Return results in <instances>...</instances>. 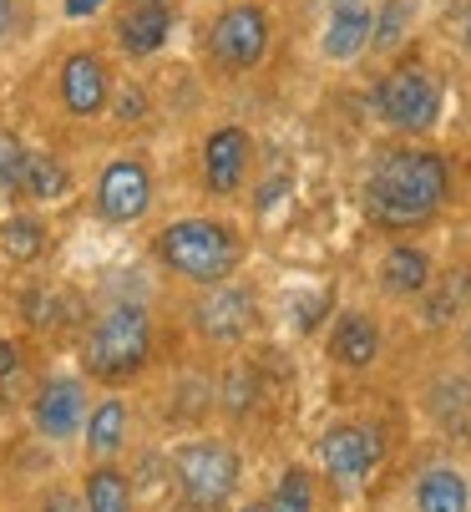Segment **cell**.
Segmentation results:
<instances>
[{
    "label": "cell",
    "instance_id": "cell-1",
    "mask_svg": "<svg viewBox=\"0 0 471 512\" xmlns=\"http://www.w3.org/2000/svg\"><path fill=\"white\" fill-rule=\"evenodd\" d=\"M451 193V168L431 148H396L385 153L365 178V213L380 229H421L441 213Z\"/></svg>",
    "mask_w": 471,
    "mask_h": 512
},
{
    "label": "cell",
    "instance_id": "cell-2",
    "mask_svg": "<svg viewBox=\"0 0 471 512\" xmlns=\"http://www.w3.org/2000/svg\"><path fill=\"white\" fill-rule=\"evenodd\" d=\"M152 254L173 279L193 284V289H208V284H223L239 274L244 264V239L233 224L223 218H203V213H188V218H173L163 224V234L152 239Z\"/></svg>",
    "mask_w": 471,
    "mask_h": 512
},
{
    "label": "cell",
    "instance_id": "cell-3",
    "mask_svg": "<svg viewBox=\"0 0 471 512\" xmlns=\"http://www.w3.org/2000/svg\"><path fill=\"white\" fill-rule=\"evenodd\" d=\"M152 335L157 330H152V315H147L142 300L107 305L82 335V371L92 381H107V386L132 381L152 360Z\"/></svg>",
    "mask_w": 471,
    "mask_h": 512
},
{
    "label": "cell",
    "instance_id": "cell-4",
    "mask_svg": "<svg viewBox=\"0 0 471 512\" xmlns=\"http://www.w3.org/2000/svg\"><path fill=\"white\" fill-rule=\"evenodd\" d=\"M173 482L188 512H228L244 482V457L239 447L213 442V436H193L173 452Z\"/></svg>",
    "mask_w": 471,
    "mask_h": 512
},
{
    "label": "cell",
    "instance_id": "cell-5",
    "mask_svg": "<svg viewBox=\"0 0 471 512\" xmlns=\"http://www.w3.org/2000/svg\"><path fill=\"white\" fill-rule=\"evenodd\" d=\"M441 102H446V92L426 66H396V71H385L380 87H375L380 122L396 127V132H411V137H421L441 122Z\"/></svg>",
    "mask_w": 471,
    "mask_h": 512
},
{
    "label": "cell",
    "instance_id": "cell-6",
    "mask_svg": "<svg viewBox=\"0 0 471 512\" xmlns=\"http://www.w3.org/2000/svg\"><path fill=\"white\" fill-rule=\"evenodd\" d=\"M385 457V442H380V431L370 421H335L325 436H320V472L330 477L335 492H360L375 467Z\"/></svg>",
    "mask_w": 471,
    "mask_h": 512
},
{
    "label": "cell",
    "instance_id": "cell-7",
    "mask_svg": "<svg viewBox=\"0 0 471 512\" xmlns=\"http://www.w3.org/2000/svg\"><path fill=\"white\" fill-rule=\"evenodd\" d=\"M269 41H274L269 11L254 6V0H233L208 26V51L223 71H254L269 56Z\"/></svg>",
    "mask_w": 471,
    "mask_h": 512
},
{
    "label": "cell",
    "instance_id": "cell-8",
    "mask_svg": "<svg viewBox=\"0 0 471 512\" xmlns=\"http://www.w3.org/2000/svg\"><path fill=\"white\" fill-rule=\"evenodd\" d=\"M87 411H92L87 376H76V371H51V376L36 386V401H31V426H36L41 442L66 447V442H76V436H82Z\"/></svg>",
    "mask_w": 471,
    "mask_h": 512
},
{
    "label": "cell",
    "instance_id": "cell-9",
    "mask_svg": "<svg viewBox=\"0 0 471 512\" xmlns=\"http://www.w3.org/2000/svg\"><path fill=\"white\" fill-rule=\"evenodd\" d=\"M193 330L208 340V345H239L249 340L254 320H259V295L239 279H223V284H208L203 295L193 300L188 310Z\"/></svg>",
    "mask_w": 471,
    "mask_h": 512
},
{
    "label": "cell",
    "instance_id": "cell-10",
    "mask_svg": "<svg viewBox=\"0 0 471 512\" xmlns=\"http://www.w3.org/2000/svg\"><path fill=\"white\" fill-rule=\"evenodd\" d=\"M152 193H157V183H152V168L142 158H112V163H102V173L92 183L97 218H102V224H117V229L147 218Z\"/></svg>",
    "mask_w": 471,
    "mask_h": 512
},
{
    "label": "cell",
    "instance_id": "cell-11",
    "mask_svg": "<svg viewBox=\"0 0 471 512\" xmlns=\"http://www.w3.org/2000/svg\"><path fill=\"white\" fill-rule=\"evenodd\" d=\"M56 97L71 122H97L112 102V71L97 51H71L56 71Z\"/></svg>",
    "mask_w": 471,
    "mask_h": 512
},
{
    "label": "cell",
    "instance_id": "cell-12",
    "mask_svg": "<svg viewBox=\"0 0 471 512\" xmlns=\"http://www.w3.org/2000/svg\"><path fill=\"white\" fill-rule=\"evenodd\" d=\"M254 168V137L239 122H223L203 137V188L213 198H239Z\"/></svg>",
    "mask_w": 471,
    "mask_h": 512
},
{
    "label": "cell",
    "instance_id": "cell-13",
    "mask_svg": "<svg viewBox=\"0 0 471 512\" xmlns=\"http://www.w3.org/2000/svg\"><path fill=\"white\" fill-rule=\"evenodd\" d=\"M370 31H375L370 0H330L325 26H320L325 61H360L370 51Z\"/></svg>",
    "mask_w": 471,
    "mask_h": 512
},
{
    "label": "cell",
    "instance_id": "cell-14",
    "mask_svg": "<svg viewBox=\"0 0 471 512\" xmlns=\"http://www.w3.org/2000/svg\"><path fill=\"white\" fill-rule=\"evenodd\" d=\"M385 350V335L375 325V315L365 310H340L335 315V330H330V360L345 365V371H370Z\"/></svg>",
    "mask_w": 471,
    "mask_h": 512
},
{
    "label": "cell",
    "instance_id": "cell-15",
    "mask_svg": "<svg viewBox=\"0 0 471 512\" xmlns=\"http://www.w3.org/2000/svg\"><path fill=\"white\" fill-rule=\"evenodd\" d=\"M411 512H471V477L456 462H431L411 482Z\"/></svg>",
    "mask_w": 471,
    "mask_h": 512
},
{
    "label": "cell",
    "instance_id": "cell-16",
    "mask_svg": "<svg viewBox=\"0 0 471 512\" xmlns=\"http://www.w3.org/2000/svg\"><path fill=\"white\" fill-rule=\"evenodd\" d=\"M173 36V6L168 0H157V6H127L117 16V46L132 56V61H147L168 46Z\"/></svg>",
    "mask_w": 471,
    "mask_h": 512
},
{
    "label": "cell",
    "instance_id": "cell-17",
    "mask_svg": "<svg viewBox=\"0 0 471 512\" xmlns=\"http://www.w3.org/2000/svg\"><path fill=\"white\" fill-rule=\"evenodd\" d=\"M127 431H132V406H127V396H102V401H92L87 426H82V442H87L92 462H117V457L127 452Z\"/></svg>",
    "mask_w": 471,
    "mask_h": 512
},
{
    "label": "cell",
    "instance_id": "cell-18",
    "mask_svg": "<svg viewBox=\"0 0 471 512\" xmlns=\"http://www.w3.org/2000/svg\"><path fill=\"white\" fill-rule=\"evenodd\" d=\"M436 279V264L426 249L416 244H390L385 259H380V289L390 300H421Z\"/></svg>",
    "mask_w": 471,
    "mask_h": 512
},
{
    "label": "cell",
    "instance_id": "cell-19",
    "mask_svg": "<svg viewBox=\"0 0 471 512\" xmlns=\"http://www.w3.org/2000/svg\"><path fill=\"white\" fill-rule=\"evenodd\" d=\"M66 193H71V173H66V163L51 158V153H41V148H26L16 198H26V203L36 208V203H61Z\"/></svg>",
    "mask_w": 471,
    "mask_h": 512
},
{
    "label": "cell",
    "instance_id": "cell-20",
    "mask_svg": "<svg viewBox=\"0 0 471 512\" xmlns=\"http://www.w3.org/2000/svg\"><path fill=\"white\" fill-rule=\"evenodd\" d=\"M82 502L87 512H137V492L132 477L117 462H92L82 477Z\"/></svg>",
    "mask_w": 471,
    "mask_h": 512
},
{
    "label": "cell",
    "instance_id": "cell-21",
    "mask_svg": "<svg viewBox=\"0 0 471 512\" xmlns=\"http://www.w3.org/2000/svg\"><path fill=\"white\" fill-rule=\"evenodd\" d=\"M51 244V229H46V218L41 213H11V218H0V249H6L11 264H36Z\"/></svg>",
    "mask_w": 471,
    "mask_h": 512
},
{
    "label": "cell",
    "instance_id": "cell-22",
    "mask_svg": "<svg viewBox=\"0 0 471 512\" xmlns=\"http://www.w3.org/2000/svg\"><path fill=\"white\" fill-rule=\"evenodd\" d=\"M431 416L446 426V431H471V386L461 376H441L426 396Z\"/></svg>",
    "mask_w": 471,
    "mask_h": 512
},
{
    "label": "cell",
    "instance_id": "cell-23",
    "mask_svg": "<svg viewBox=\"0 0 471 512\" xmlns=\"http://www.w3.org/2000/svg\"><path fill=\"white\" fill-rule=\"evenodd\" d=\"M314 477H309V467H284L279 477H274V487H269V497H264V512H314Z\"/></svg>",
    "mask_w": 471,
    "mask_h": 512
},
{
    "label": "cell",
    "instance_id": "cell-24",
    "mask_svg": "<svg viewBox=\"0 0 471 512\" xmlns=\"http://www.w3.org/2000/svg\"><path fill=\"white\" fill-rule=\"evenodd\" d=\"M416 11H421V0H385V6L375 11V31H370V46L375 51H396L411 26H416Z\"/></svg>",
    "mask_w": 471,
    "mask_h": 512
},
{
    "label": "cell",
    "instance_id": "cell-25",
    "mask_svg": "<svg viewBox=\"0 0 471 512\" xmlns=\"http://www.w3.org/2000/svg\"><path fill=\"white\" fill-rule=\"evenodd\" d=\"M431 295V289H426ZM471 295V274L466 269H451V274H441V289L426 300V325H446L451 320V310H461V300Z\"/></svg>",
    "mask_w": 471,
    "mask_h": 512
},
{
    "label": "cell",
    "instance_id": "cell-26",
    "mask_svg": "<svg viewBox=\"0 0 471 512\" xmlns=\"http://www.w3.org/2000/svg\"><path fill=\"white\" fill-rule=\"evenodd\" d=\"M21 163H26V142H21L16 132H0V203H6V198H16Z\"/></svg>",
    "mask_w": 471,
    "mask_h": 512
},
{
    "label": "cell",
    "instance_id": "cell-27",
    "mask_svg": "<svg viewBox=\"0 0 471 512\" xmlns=\"http://www.w3.org/2000/svg\"><path fill=\"white\" fill-rule=\"evenodd\" d=\"M107 112H112L117 122H127V127H132V122H142V117H147V92H142V87H132V82H117V87H112Z\"/></svg>",
    "mask_w": 471,
    "mask_h": 512
},
{
    "label": "cell",
    "instance_id": "cell-28",
    "mask_svg": "<svg viewBox=\"0 0 471 512\" xmlns=\"http://www.w3.org/2000/svg\"><path fill=\"white\" fill-rule=\"evenodd\" d=\"M36 512H87V502L76 497V492H66V487H51L46 497H41V507Z\"/></svg>",
    "mask_w": 471,
    "mask_h": 512
},
{
    "label": "cell",
    "instance_id": "cell-29",
    "mask_svg": "<svg viewBox=\"0 0 471 512\" xmlns=\"http://www.w3.org/2000/svg\"><path fill=\"white\" fill-rule=\"evenodd\" d=\"M107 11V0H61V16L66 21H92Z\"/></svg>",
    "mask_w": 471,
    "mask_h": 512
},
{
    "label": "cell",
    "instance_id": "cell-30",
    "mask_svg": "<svg viewBox=\"0 0 471 512\" xmlns=\"http://www.w3.org/2000/svg\"><path fill=\"white\" fill-rule=\"evenodd\" d=\"M21 371V350L11 340H0V376H16Z\"/></svg>",
    "mask_w": 471,
    "mask_h": 512
},
{
    "label": "cell",
    "instance_id": "cell-31",
    "mask_svg": "<svg viewBox=\"0 0 471 512\" xmlns=\"http://www.w3.org/2000/svg\"><path fill=\"white\" fill-rule=\"evenodd\" d=\"M11 31H16V0H0V46L11 41Z\"/></svg>",
    "mask_w": 471,
    "mask_h": 512
},
{
    "label": "cell",
    "instance_id": "cell-32",
    "mask_svg": "<svg viewBox=\"0 0 471 512\" xmlns=\"http://www.w3.org/2000/svg\"><path fill=\"white\" fill-rule=\"evenodd\" d=\"M461 360H466V371H471V320H466V330H461Z\"/></svg>",
    "mask_w": 471,
    "mask_h": 512
},
{
    "label": "cell",
    "instance_id": "cell-33",
    "mask_svg": "<svg viewBox=\"0 0 471 512\" xmlns=\"http://www.w3.org/2000/svg\"><path fill=\"white\" fill-rule=\"evenodd\" d=\"M461 46H466V56H471V6H466V16H461Z\"/></svg>",
    "mask_w": 471,
    "mask_h": 512
},
{
    "label": "cell",
    "instance_id": "cell-34",
    "mask_svg": "<svg viewBox=\"0 0 471 512\" xmlns=\"http://www.w3.org/2000/svg\"><path fill=\"white\" fill-rule=\"evenodd\" d=\"M228 512H264V502H239V507H228Z\"/></svg>",
    "mask_w": 471,
    "mask_h": 512
},
{
    "label": "cell",
    "instance_id": "cell-35",
    "mask_svg": "<svg viewBox=\"0 0 471 512\" xmlns=\"http://www.w3.org/2000/svg\"><path fill=\"white\" fill-rule=\"evenodd\" d=\"M127 6H157V0H127Z\"/></svg>",
    "mask_w": 471,
    "mask_h": 512
}]
</instances>
